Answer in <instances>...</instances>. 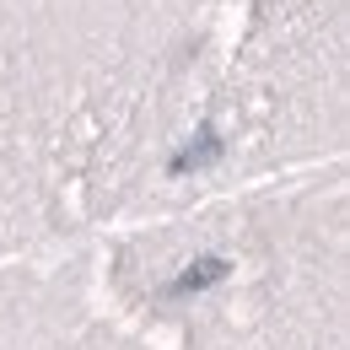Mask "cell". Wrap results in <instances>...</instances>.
Returning a JSON list of instances; mask_svg holds the SVG:
<instances>
[{
	"label": "cell",
	"instance_id": "cell-1",
	"mask_svg": "<svg viewBox=\"0 0 350 350\" xmlns=\"http://www.w3.org/2000/svg\"><path fill=\"white\" fill-rule=\"evenodd\" d=\"M97 280L135 323L178 329V350H345L334 194L140 232Z\"/></svg>",
	"mask_w": 350,
	"mask_h": 350
},
{
	"label": "cell",
	"instance_id": "cell-2",
	"mask_svg": "<svg viewBox=\"0 0 350 350\" xmlns=\"http://www.w3.org/2000/svg\"><path fill=\"white\" fill-rule=\"evenodd\" d=\"M97 275L87 259H33L0 269V350H38L92 307Z\"/></svg>",
	"mask_w": 350,
	"mask_h": 350
},
{
	"label": "cell",
	"instance_id": "cell-3",
	"mask_svg": "<svg viewBox=\"0 0 350 350\" xmlns=\"http://www.w3.org/2000/svg\"><path fill=\"white\" fill-rule=\"evenodd\" d=\"M38 350H146V340L135 334L130 323H113V318H97V312H81L70 318L59 334H49Z\"/></svg>",
	"mask_w": 350,
	"mask_h": 350
}]
</instances>
